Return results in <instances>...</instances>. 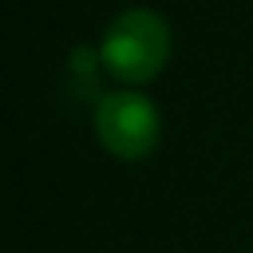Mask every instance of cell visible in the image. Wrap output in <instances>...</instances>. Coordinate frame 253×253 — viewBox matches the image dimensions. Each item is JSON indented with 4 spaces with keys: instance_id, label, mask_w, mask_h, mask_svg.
<instances>
[{
    "instance_id": "6da1fadb",
    "label": "cell",
    "mask_w": 253,
    "mask_h": 253,
    "mask_svg": "<svg viewBox=\"0 0 253 253\" xmlns=\"http://www.w3.org/2000/svg\"><path fill=\"white\" fill-rule=\"evenodd\" d=\"M170 58V29L154 10L131 6L119 13L103 32L99 64L116 81L135 86L161 74Z\"/></svg>"
},
{
    "instance_id": "7a4b0ae2",
    "label": "cell",
    "mask_w": 253,
    "mask_h": 253,
    "mask_svg": "<svg viewBox=\"0 0 253 253\" xmlns=\"http://www.w3.org/2000/svg\"><path fill=\"white\" fill-rule=\"evenodd\" d=\"M96 138L112 157L119 161H141L154 151L161 138V116L154 103L141 93L119 90L96 99L93 109Z\"/></svg>"
}]
</instances>
